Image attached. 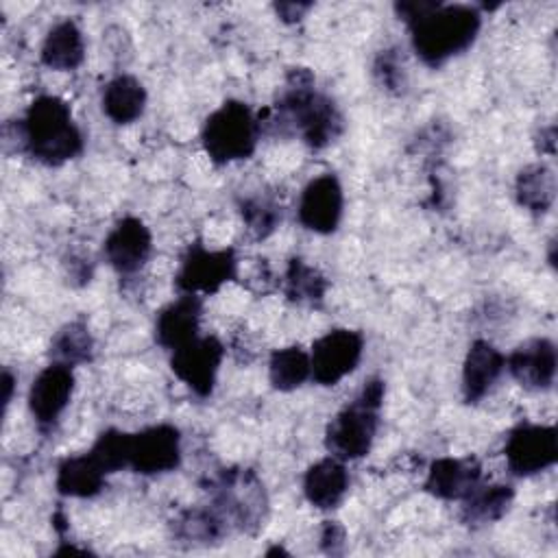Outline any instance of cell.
<instances>
[{
    "label": "cell",
    "instance_id": "obj_18",
    "mask_svg": "<svg viewBox=\"0 0 558 558\" xmlns=\"http://www.w3.org/2000/svg\"><path fill=\"white\" fill-rule=\"evenodd\" d=\"M506 371V355L488 340H473L462 364L464 403L482 401Z\"/></svg>",
    "mask_w": 558,
    "mask_h": 558
},
{
    "label": "cell",
    "instance_id": "obj_17",
    "mask_svg": "<svg viewBox=\"0 0 558 558\" xmlns=\"http://www.w3.org/2000/svg\"><path fill=\"white\" fill-rule=\"evenodd\" d=\"M203 316V299L198 294L181 292L179 299L168 303L155 320V340L170 353L198 336Z\"/></svg>",
    "mask_w": 558,
    "mask_h": 558
},
{
    "label": "cell",
    "instance_id": "obj_24",
    "mask_svg": "<svg viewBox=\"0 0 558 558\" xmlns=\"http://www.w3.org/2000/svg\"><path fill=\"white\" fill-rule=\"evenodd\" d=\"M172 532L183 543L211 545L229 532V523L214 506L187 508L172 521Z\"/></svg>",
    "mask_w": 558,
    "mask_h": 558
},
{
    "label": "cell",
    "instance_id": "obj_25",
    "mask_svg": "<svg viewBox=\"0 0 558 558\" xmlns=\"http://www.w3.org/2000/svg\"><path fill=\"white\" fill-rule=\"evenodd\" d=\"M327 279L325 275L310 266L301 257H292L288 262L286 275H283V294L290 303L303 305V307H318L325 301L327 292Z\"/></svg>",
    "mask_w": 558,
    "mask_h": 558
},
{
    "label": "cell",
    "instance_id": "obj_2",
    "mask_svg": "<svg viewBox=\"0 0 558 558\" xmlns=\"http://www.w3.org/2000/svg\"><path fill=\"white\" fill-rule=\"evenodd\" d=\"M264 113L270 118H257L262 129L272 124L281 133H296L314 150L327 148L344 131L342 111L327 94L314 87V74L307 68H292L288 72L275 107Z\"/></svg>",
    "mask_w": 558,
    "mask_h": 558
},
{
    "label": "cell",
    "instance_id": "obj_27",
    "mask_svg": "<svg viewBox=\"0 0 558 558\" xmlns=\"http://www.w3.org/2000/svg\"><path fill=\"white\" fill-rule=\"evenodd\" d=\"M48 355L52 362H59L72 368L78 364H89L94 360V338L89 333L87 323L81 318L65 323L52 336Z\"/></svg>",
    "mask_w": 558,
    "mask_h": 558
},
{
    "label": "cell",
    "instance_id": "obj_14",
    "mask_svg": "<svg viewBox=\"0 0 558 558\" xmlns=\"http://www.w3.org/2000/svg\"><path fill=\"white\" fill-rule=\"evenodd\" d=\"M102 253L118 275H133L153 253V233L140 218L124 216L107 233Z\"/></svg>",
    "mask_w": 558,
    "mask_h": 558
},
{
    "label": "cell",
    "instance_id": "obj_5",
    "mask_svg": "<svg viewBox=\"0 0 558 558\" xmlns=\"http://www.w3.org/2000/svg\"><path fill=\"white\" fill-rule=\"evenodd\" d=\"M262 126L246 102L225 100L203 124L201 142L209 159L218 166L248 159L259 142Z\"/></svg>",
    "mask_w": 558,
    "mask_h": 558
},
{
    "label": "cell",
    "instance_id": "obj_20",
    "mask_svg": "<svg viewBox=\"0 0 558 558\" xmlns=\"http://www.w3.org/2000/svg\"><path fill=\"white\" fill-rule=\"evenodd\" d=\"M107 475L109 473L94 458V453L85 451L81 456H70L61 460V464L57 466L54 486L63 497L87 499V497H96L105 488Z\"/></svg>",
    "mask_w": 558,
    "mask_h": 558
},
{
    "label": "cell",
    "instance_id": "obj_33",
    "mask_svg": "<svg viewBox=\"0 0 558 558\" xmlns=\"http://www.w3.org/2000/svg\"><path fill=\"white\" fill-rule=\"evenodd\" d=\"M310 9H312L310 2H279V4H275V11L283 22H299Z\"/></svg>",
    "mask_w": 558,
    "mask_h": 558
},
{
    "label": "cell",
    "instance_id": "obj_13",
    "mask_svg": "<svg viewBox=\"0 0 558 558\" xmlns=\"http://www.w3.org/2000/svg\"><path fill=\"white\" fill-rule=\"evenodd\" d=\"M344 211V192L336 174L325 172L312 179L299 198V222L314 233L327 235L340 227Z\"/></svg>",
    "mask_w": 558,
    "mask_h": 558
},
{
    "label": "cell",
    "instance_id": "obj_21",
    "mask_svg": "<svg viewBox=\"0 0 558 558\" xmlns=\"http://www.w3.org/2000/svg\"><path fill=\"white\" fill-rule=\"evenodd\" d=\"M41 63L57 72L76 70L85 59V41L78 24L74 20L57 22L44 44H41Z\"/></svg>",
    "mask_w": 558,
    "mask_h": 558
},
{
    "label": "cell",
    "instance_id": "obj_30",
    "mask_svg": "<svg viewBox=\"0 0 558 558\" xmlns=\"http://www.w3.org/2000/svg\"><path fill=\"white\" fill-rule=\"evenodd\" d=\"M129 432L105 429L92 445L89 451L109 475L129 466Z\"/></svg>",
    "mask_w": 558,
    "mask_h": 558
},
{
    "label": "cell",
    "instance_id": "obj_4",
    "mask_svg": "<svg viewBox=\"0 0 558 558\" xmlns=\"http://www.w3.org/2000/svg\"><path fill=\"white\" fill-rule=\"evenodd\" d=\"M386 386L379 377L368 379L362 390L349 401L327 425L325 447L329 456L349 462L364 458L375 440L379 427V410Z\"/></svg>",
    "mask_w": 558,
    "mask_h": 558
},
{
    "label": "cell",
    "instance_id": "obj_26",
    "mask_svg": "<svg viewBox=\"0 0 558 558\" xmlns=\"http://www.w3.org/2000/svg\"><path fill=\"white\" fill-rule=\"evenodd\" d=\"M514 499V488L510 484H480L469 497L462 499V519L469 525H486L499 521Z\"/></svg>",
    "mask_w": 558,
    "mask_h": 558
},
{
    "label": "cell",
    "instance_id": "obj_28",
    "mask_svg": "<svg viewBox=\"0 0 558 558\" xmlns=\"http://www.w3.org/2000/svg\"><path fill=\"white\" fill-rule=\"evenodd\" d=\"M312 377L310 353L301 344H290L272 351L268 360V379L275 390L290 392L301 388Z\"/></svg>",
    "mask_w": 558,
    "mask_h": 558
},
{
    "label": "cell",
    "instance_id": "obj_11",
    "mask_svg": "<svg viewBox=\"0 0 558 558\" xmlns=\"http://www.w3.org/2000/svg\"><path fill=\"white\" fill-rule=\"evenodd\" d=\"M181 464V432L170 423L144 427L129 436V469L140 475L170 473Z\"/></svg>",
    "mask_w": 558,
    "mask_h": 558
},
{
    "label": "cell",
    "instance_id": "obj_6",
    "mask_svg": "<svg viewBox=\"0 0 558 558\" xmlns=\"http://www.w3.org/2000/svg\"><path fill=\"white\" fill-rule=\"evenodd\" d=\"M214 508L227 519L229 527L255 532L266 519V493L262 480L251 469H225L211 484Z\"/></svg>",
    "mask_w": 558,
    "mask_h": 558
},
{
    "label": "cell",
    "instance_id": "obj_3",
    "mask_svg": "<svg viewBox=\"0 0 558 558\" xmlns=\"http://www.w3.org/2000/svg\"><path fill=\"white\" fill-rule=\"evenodd\" d=\"M17 148L44 166H61L83 153L85 137L70 105L52 94L37 96L15 124Z\"/></svg>",
    "mask_w": 558,
    "mask_h": 558
},
{
    "label": "cell",
    "instance_id": "obj_10",
    "mask_svg": "<svg viewBox=\"0 0 558 558\" xmlns=\"http://www.w3.org/2000/svg\"><path fill=\"white\" fill-rule=\"evenodd\" d=\"M225 357V344L216 336H196L170 355V371L196 397L205 399L214 392L216 377Z\"/></svg>",
    "mask_w": 558,
    "mask_h": 558
},
{
    "label": "cell",
    "instance_id": "obj_23",
    "mask_svg": "<svg viewBox=\"0 0 558 558\" xmlns=\"http://www.w3.org/2000/svg\"><path fill=\"white\" fill-rule=\"evenodd\" d=\"M517 203L532 211L545 214L551 209L556 198V174L547 163H530L519 170L514 179Z\"/></svg>",
    "mask_w": 558,
    "mask_h": 558
},
{
    "label": "cell",
    "instance_id": "obj_15",
    "mask_svg": "<svg viewBox=\"0 0 558 558\" xmlns=\"http://www.w3.org/2000/svg\"><path fill=\"white\" fill-rule=\"evenodd\" d=\"M556 344L549 338H530L506 357V368L525 390H547L556 379Z\"/></svg>",
    "mask_w": 558,
    "mask_h": 558
},
{
    "label": "cell",
    "instance_id": "obj_32",
    "mask_svg": "<svg viewBox=\"0 0 558 558\" xmlns=\"http://www.w3.org/2000/svg\"><path fill=\"white\" fill-rule=\"evenodd\" d=\"M320 547L325 554H342L344 549V527L338 521H325L320 532Z\"/></svg>",
    "mask_w": 558,
    "mask_h": 558
},
{
    "label": "cell",
    "instance_id": "obj_1",
    "mask_svg": "<svg viewBox=\"0 0 558 558\" xmlns=\"http://www.w3.org/2000/svg\"><path fill=\"white\" fill-rule=\"evenodd\" d=\"M395 11L408 24L412 50L429 68L471 48L482 28V13L471 4L410 0L397 2Z\"/></svg>",
    "mask_w": 558,
    "mask_h": 558
},
{
    "label": "cell",
    "instance_id": "obj_7",
    "mask_svg": "<svg viewBox=\"0 0 558 558\" xmlns=\"http://www.w3.org/2000/svg\"><path fill=\"white\" fill-rule=\"evenodd\" d=\"M238 257L233 248H205L201 242L187 246L181 257L174 286L185 294H214L235 277Z\"/></svg>",
    "mask_w": 558,
    "mask_h": 558
},
{
    "label": "cell",
    "instance_id": "obj_31",
    "mask_svg": "<svg viewBox=\"0 0 558 558\" xmlns=\"http://www.w3.org/2000/svg\"><path fill=\"white\" fill-rule=\"evenodd\" d=\"M373 74L377 76L379 85L386 87L388 92H401L405 85V72H403V61L399 57L397 48L381 50L375 59Z\"/></svg>",
    "mask_w": 558,
    "mask_h": 558
},
{
    "label": "cell",
    "instance_id": "obj_16",
    "mask_svg": "<svg viewBox=\"0 0 558 558\" xmlns=\"http://www.w3.org/2000/svg\"><path fill=\"white\" fill-rule=\"evenodd\" d=\"M480 484L482 466L475 458H436L425 477V490L447 501H462Z\"/></svg>",
    "mask_w": 558,
    "mask_h": 558
},
{
    "label": "cell",
    "instance_id": "obj_9",
    "mask_svg": "<svg viewBox=\"0 0 558 558\" xmlns=\"http://www.w3.org/2000/svg\"><path fill=\"white\" fill-rule=\"evenodd\" d=\"M364 353V336L355 329H331L314 340L310 351L312 379L320 386H336L351 375Z\"/></svg>",
    "mask_w": 558,
    "mask_h": 558
},
{
    "label": "cell",
    "instance_id": "obj_12",
    "mask_svg": "<svg viewBox=\"0 0 558 558\" xmlns=\"http://www.w3.org/2000/svg\"><path fill=\"white\" fill-rule=\"evenodd\" d=\"M74 392V371L72 366L50 362L31 384L28 390V410L39 427L48 434L57 427L63 410L68 408Z\"/></svg>",
    "mask_w": 558,
    "mask_h": 558
},
{
    "label": "cell",
    "instance_id": "obj_29",
    "mask_svg": "<svg viewBox=\"0 0 558 558\" xmlns=\"http://www.w3.org/2000/svg\"><path fill=\"white\" fill-rule=\"evenodd\" d=\"M240 214H242V220H244L246 229L257 240L268 238L277 229L279 220H281L279 207L272 201L259 198V196L244 198L240 203Z\"/></svg>",
    "mask_w": 558,
    "mask_h": 558
},
{
    "label": "cell",
    "instance_id": "obj_22",
    "mask_svg": "<svg viewBox=\"0 0 558 558\" xmlns=\"http://www.w3.org/2000/svg\"><path fill=\"white\" fill-rule=\"evenodd\" d=\"M102 113L113 124H131L146 109V89L140 78L131 74L113 76L102 89Z\"/></svg>",
    "mask_w": 558,
    "mask_h": 558
},
{
    "label": "cell",
    "instance_id": "obj_34",
    "mask_svg": "<svg viewBox=\"0 0 558 558\" xmlns=\"http://www.w3.org/2000/svg\"><path fill=\"white\" fill-rule=\"evenodd\" d=\"M13 375L9 371L2 373V386H4V408L11 403V397H13Z\"/></svg>",
    "mask_w": 558,
    "mask_h": 558
},
{
    "label": "cell",
    "instance_id": "obj_8",
    "mask_svg": "<svg viewBox=\"0 0 558 558\" xmlns=\"http://www.w3.org/2000/svg\"><path fill=\"white\" fill-rule=\"evenodd\" d=\"M504 456L517 477L536 475L558 460V436L554 425L519 423L506 438Z\"/></svg>",
    "mask_w": 558,
    "mask_h": 558
},
{
    "label": "cell",
    "instance_id": "obj_19",
    "mask_svg": "<svg viewBox=\"0 0 558 558\" xmlns=\"http://www.w3.org/2000/svg\"><path fill=\"white\" fill-rule=\"evenodd\" d=\"M349 490V473L342 460L327 456L303 475V495L318 510H333Z\"/></svg>",
    "mask_w": 558,
    "mask_h": 558
}]
</instances>
